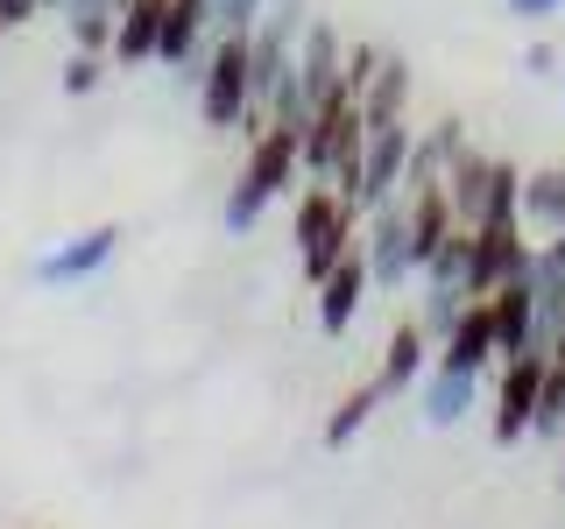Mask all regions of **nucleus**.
I'll return each instance as SVG.
<instances>
[{
	"instance_id": "obj_7",
	"label": "nucleus",
	"mask_w": 565,
	"mask_h": 529,
	"mask_svg": "<svg viewBox=\"0 0 565 529\" xmlns=\"http://www.w3.org/2000/svg\"><path fill=\"white\" fill-rule=\"evenodd\" d=\"M311 290H318V332H332V339H340V332L353 325V317H361L367 290H375V276H367V255H361V240H353L347 255H340L326 276L311 282Z\"/></svg>"
},
{
	"instance_id": "obj_11",
	"label": "nucleus",
	"mask_w": 565,
	"mask_h": 529,
	"mask_svg": "<svg viewBox=\"0 0 565 529\" xmlns=\"http://www.w3.org/2000/svg\"><path fill=\"white\" fill-rule=\"evenodd\" d=\"M488 311H494V353H502V360L537 353V346H530V339H537V282H530V276H509L502 290L488 296Z\"/></svg>"
},
{
	"instance_id": "obj_14",
	"label": "nucleus",
	"mask_w": 565,
	"mask_h": 529,
	"mask_svg": "<svg viewBox=\"0 0 565 529\" xmlns=\"http://www.w3.org/2000/svg\"><path fill=\"white\" fill-rule=\"evenodd\" d=\"M516 212H523V234H530V240L558 234V226H565V170H530Z\"/></svg>"
},
{
	"instance_id": "obj_19",
	"label": "nucleus",
	"mask_w": 565,
	"mask_h": 529,
	"mask_svg": "<svg viewBox=\"0 0 565 529\" xmlns=\"http://www.w3.org/2000/svg\"><path fill=\"white\" fill-rule=\"evenodd\" d=\"M537 438H565V367L544 360V388H537V417H530Z\"/></svg>"
},
{
	"instance_id": "obj_5",
	"label": "nucleus",
	"mask_w": 565,
	"mask_h": 529,
	"mask_svg": "<svg viewBox=\"0 0 565 529\" xmlns=\"http://www.w3.org/2000/svg\"><path fill=\"white\" fill-rule=\"evenodd\" d=\"M361 255H367V276H375V290H403V282L417 276V261H411V212H403V198H388V205L367 212Z\"/></svg>"
},
{
	"instance_id": "obj_26",
	"label": "nucleus",
	"mask_w": 565,
	"mask_h": 529,
	"mask_svg": "<svg viewBox=\"0 0 565 529\" xmlns=\"http://www.w3.org/2000/svg\"><path fill=\"white\" fill-rule=\"evenodd\" d=\"M0 35H8V22H0Z\"/></svg>"
},
{
	"instance_id": "obj_6",
	"label": "nucleus",
	"mask_w": 565,
	"mask_h": 529,
	"mask_svg": "<svg viewBox=\"0 0 565 529\" xmlns=\"http://www.w3.org/2000/svg\"><path fill=\"white\" fill-rule=\"evenodd\" d=\"M120 240H128V234H120L114 219H106V226H85V234H71L64 247H50V255L35 261V282H43V290H64V282H93L106 261L120 255Z\"/></svg>"
},
{
	"instance_id": "obj_9",
	"label": "nucleus",
	"mask_w": 565,
	"mask_h": 529,
	"mask_svg": "<svg viewBox=\"0 0 565 529\" xmlns=\"http://www.w3.org/2000/svg\"><path fill=\"white\" fill-rule=\"evenodd\" d=\"M488 360H502V353H494V311H488V296H473V304L459 311V325L438 339V360L431 367H452V375H488Z\"/></svg>"
},
{
	"instance_id": "obj_15",
	"label": "nucleus",
	"mask_w": 565,
	"mask_h": 529,
	"mask_svg": "<svg viewBox=\"0 0 565 529\" xmlns=\"http://www.w3.org/2000/svg\"><path fill=\"white\" fill-rule=\"evenodd\" d=\"M424 360H431V332L424 325H396L388 332V353H382V396H403L411 381H424Z\"/></svg>"
},
{
	"instance_id": "obj_8",
	"label": "nucleus",
	"mask_w": 565,
	"mask_h": 529,
	"mask_svg": "<svg viewBox=\"0 0 565 529\" xmlns=\"http://www.w3.org/2000/svg\"><path fill=\"white\" fill-rule=\"evenodd\" d=\"M537 388H544V353H516V360H502V388H494V438L502 445H516L530 431V417H537Z\"/></svg>"
},
{
	"instance_id": "obj_12",
	"label": "nucleus",
	"mask_w": 565,
	"mask_h": 529,
	"mask_svg": "<svg viewBox=\"0 0 565 529\" xmlns=\"http://www.w3.org/2000/svg\"><path fill=\"white\" fill-rule=\"evenodd\" d=\"M438 184H446V198H452V219H459V226H481V219H488V191H494V155L459 149Z\"/></svg>"
},
{
	"instance_id": "obj_17",
	"label": "nucleus",
	"mask_w": 565,
	"mask_h": 529,
	"mask_svg": "<svg viewBox=\"0 0 565 529\" xmlns=\"http://www.w3.org/2000/svg\"><path fill=\"white\" fill-rule=\"evenodd\" d=\"M403 99H411V64L382 57L375 78H367V93H361V120H403Z\"/></svg>"
},
{
	"instance_id": "obj_24",
	"label": "nucleus",
	"mask_w": 565,
	"mask_h": 529,
	"mask_svg": "<svg viewBox=\"0 0 565 529\" xmlns=\"http://www.w3.org/2000/svg\"><path fill=\"white\" fill-rule=\"evenodd\" d=\"M29 14H43V0H0V22H29Z\"/></svg>"
},
{
	"instance_id": "obj_10",
	"label": "nucleus",
	"mask_w": 565,
	"mask_h": 529,
	"mask_svg": "<svg viewBox=\"0 0 565 529\" xmlns=\"http://www.w3.org/2000/svg\"><path fill=\"white\" fill-rule=\"evenodd\" d=\"M205 35H212V0H170V8H163V35H156V64H177V71L199 78Z\"/></svg>"
},
{
	"instance_id": "obj_23",
	"label": "nucleus",
	"mask_w": 565,
	"mask_h": 529,
	"mask_svg": "<svg viewBox=\"0 0 565 529\" xmlns=\"http://www.w3.org/2000/svg\"><path fill=\"white\" fill-rule=\"evenodd\" d=\"M565 0H509V14H523V22H544V14H558Z\"/></svg>"
},
{
	"instance_id": "obj_27",
	"label": "nucleus",
	"mask_w": 565,
	"mask_h": 529,
	"mask_svg": "<svg viewBox=\"0 0 565 529\" xmlns=\"http://www.w3.org/2000/svg\"><path fill=\"white\" fill-rule=\"evenodd\" d=\"M558 481H565V473H558Z\"/></svg>"
},
{
	"instance_id": "obj_21",
	"label": "nucleus",
	"mask_w": 565,
	"mask_h": 529,
	"mask_svg": "<svg viewBox=\"0 0 565 529\" xmlns=\"http://www.w3.org/2000/svg\"><path fill=\"white\" fill-rule=\"evenodd\" d=\"M99 78H106L99 50H71V57H64V93H71V99H85V93H93Z\"/></svg>"
},
{
	"instance_id": "obj_2",
	"label": "nucleus",
	"mask_w": 565,
	"mask_h": 529,
	"mask_svg": "<svg viewBox=\"0 0 565 529\" xmlns=\"http://www.w3.org/2000/svg\"><path fill=\"white\" fill-rule=\"evenodd\" d=\"M199 114L205 128H262L255 114V57H247V35H212L205 64H199Z\"/></svg>"
},
{
	"instance_id": "obj_16",
	"label": "nucleus",
	"mask_w": 565,
	"mask_h": 529,
	"mask_svg": "<svg viewBox=\"0 0 565 529\" xmlns=\"http://www.w3.org/2000/svg\"><path fill=\"white\" fill-rule=\"evenodd\" d=\"M473 388H481V375H452V367H431V381H424V423H459L473 410Z\"/></svg>"
},
{
	"instance_id": "obj_20",
	"label": "nucleus",
	"mask_w": 565,
	"mask_h": 529,
	"mask_svg": "<svg viewBox=\"0 0 565 529\" xmlns=\"http://www.w3.org/2000/svg\"><path fill=\"white\" fill-rule=\"evenodd\" d=\"M269 0H212V35H247Z\"/></svg>"
},
{
	"instance_id": "obj_4",
	"label": "nucleus",
	"mask_w": 565,
	"mask_h": 529,
	"mask_svg": "<svg viewBox=\"0 0 565 529\" xmlns=\"http://www.w3.org/2000/svg\"><path fill=\"white\" fill-rule=\"evenodd\" d=\"M411 120H367V163H361V219L388 198H403V170H411Z\"/></svg>"
},
{
	"instance_id": "obj_1",
	"label": "nucleus",
	"mask_w": 565,
	"mask_h": 529,
	"mask_svg": "<svg viewBox=\"0 0 565 529\" xmlns=\"http://www.w3.org/2000/svg\"><path fill=\"white\" fill-rule=\"evenodd\" d=\"M297 170H305V134L282 128V120H262V128L247 134V155H241V176H234V191H226V205H220V226L226 234H247V226L297 184Z\"/></svg>"
},
{
	"instance_id": "obj_25",
	"label": "nucleus",
	"mask_w": 565,
	"mask_h": 529,
	"mask_svg": "<svg viewBox=\"0 0 565 529\" xmlns=\"http://www.w3.org/2000/svg\"><path fill=\"white\" fill-rule=\"evenodd\" d=\"M43 8H64V0H43Z\"/></svg>"
},
{
	"instance_id": "obj_3",
	"label": "nucleus",
	"mask_w": 565,
	"mask_h": 529,
	"mask_svg": "<svg viewBox=\"0 0 565 529\" xmlns=\"http://www.w3.org/2000/svg\"><path fill=\"white\" fill-rule=\"evenodd\" d=\"M353 226H361V212H353L332 184H305V191H297V261H305L311 282L353 247Z\"/></svg>"
},
{
	"instance_id": "obj_13",
	"label": "nucleus",
	"mask_w": 565,
	"mask_h": 529,
	"mask_svg": "<svg viewBox=\"0 0 565 529\" xmlns=\"http://www.w3.org/2000/svg\"><path fill=\"white\" fill-rule=\"evenodd\" d=\"M163 8H170V0H120V22H114V57L120 64H156Z\"/></svg>"
},
{
	"instance_id": "obj_18",
	"label": "nucleus",
	"mask_w": 565,
	"mask_h": 529,
	"mask_svg": "<svg viewBox=\"0 0 565 529\" xmlns=\"http://www.w3.org/2000/svg\"><path fill=\"white\" fill-rule=\"evenodd\" d=\"M382 402H388V396H382V381H361L353 396H340V410L326 417V445H332V452H340V445H353V438L367 431V417H375Z\"/></svg>"
},
{
	"instance_id": "obj_22",
	"label": "nucleus",
	"mask_w": 565,
	"mask_h": 529,
	"mask_svg": "<svg viewBox=\"0 0 565 529\" xmlns=\"http://www.w3.org/2000/svg\"><path fill=\"white\" fill-rule=\"evenodd\" d=\"M523 71H530V78H552V71H558V50L552 43H530L523 50Z\"/></svg>"
}]
</instances>
